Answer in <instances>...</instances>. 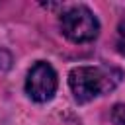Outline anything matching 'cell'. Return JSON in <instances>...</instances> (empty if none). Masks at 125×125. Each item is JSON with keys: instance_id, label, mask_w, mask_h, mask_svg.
Masks as SVG:
<instances>
[{"instance_id": "1", "label": "cell", "mask_w": 125, "mask_h": 125, "mask_svg": "<svg viewBox=\"0 0 125 125\" xmlns=\"http://www.w3.org/2000/svg\"><path fill=\"white\" fill-rule=\"evenodd\" d=\"M121 80V72L109 66H76L68 74V86L78 104H86L96 96L113 90Z\"/></svg>"}, {"instance_id": "2", "label": "cell", "mask_w": 125, "mask_h": 125, "mask_svg": "<svg viewBox=\"0 0 125 125\" xmlns=\"http://www.w3.org/2000/svg\"><path fill=\"white\" fill-rule=\"evenodd\" d=\"M61 31L72 43L94 41L100 33V21L86 6H72L61 16Z\"/></svg>"}, {"instance_id": "3", "label": "cell", "mask_w": 125, "mask_h": 125, "mask_svg": "<svg viewBox=\"0 0 125 125\" xmlns=\"http://www.w3.org/2000/svg\"><path fill=\"white\" fill-rule=\"evenodd\" d=\"M25 92L33 102H39V104L53 100V96L57 92V72H55V68L45 61L35 62L27 72Z\"/></svg>"}, {"instance_id": "4", "label": "cell", "mask_w": 125, "mask_h": 125, "mask_svg": "<svg viewBox=\"0 0 125 125\" xmlns=\"http://www.w3.org/2000/svg\"><path fill=\"white\" fill-rule=\"evenodd\" d=\"M115 47L117 51L125 57V20L119 21V27H117V39H115Z\"/></svg>"}, {"instance_id": "5", "label": "cell", "mask_w": 125, "mask_h": 125, "mask_svg": "<svg viewBox=\"0 0 125 125\" xmlns=\"http://www.w3.org/2000/svg\"><path fill=\"white\" fill-rule=\"evenodd\" d=\"M111 121L115 125H125V105L123 104L113 105V109H111Z\"/></svg>"}]
</instances>
